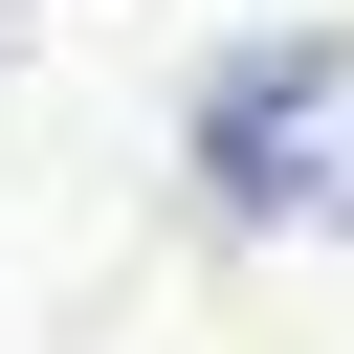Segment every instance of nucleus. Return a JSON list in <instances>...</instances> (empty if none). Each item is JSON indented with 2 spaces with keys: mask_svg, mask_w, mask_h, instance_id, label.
<instances>
[{
  "mask_svg": "<svg viewBox=\"0 0 354 354\" xmlns=\"http://www.w3.org/2000/svg\"><path fill=\"white\" fill-rule=\"evenodd\" d=\"M199 199L221 221H354V22H266L199 66Z\"/></svg>",
  "mask_w": 354,
  "mask_h": 354,
  "instance_id": "nucleus-1",
  "label": "nucleus"
}]
</instances>
